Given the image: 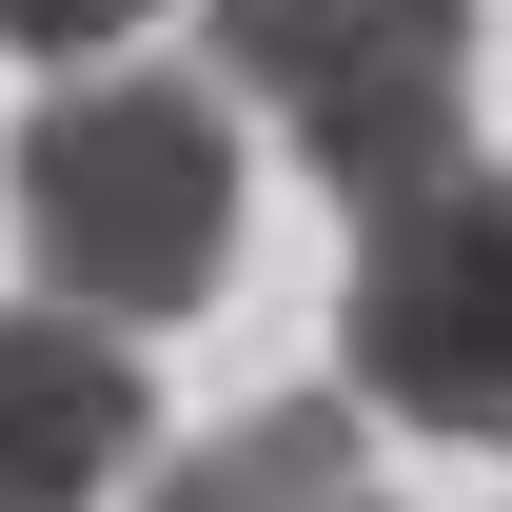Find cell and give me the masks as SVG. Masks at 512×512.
Segmentation results:
<instances>
[{
    "mask_svg": "<svg viewBox=\"0 0 512 512\" xmlns=\"http://www.w3.org/2000/svg\"><path fill=\"white\" fill-rule=\"evenodd\" d=\"M335 512H375V473H355V493H335Z\"/></svg>",
    "mask_w": 512,
    "mask_h": 512,
    "instance_id": "cell-7",
    "label": "cell"
},
{
    "mask_svg": "<svg viewBox=\"0 0 512 512\" xmlns=\"http://www.w3.org/2000/svg\"><path fill=\"white\" fill-rule=\"evenodd\" d=\"M335 375L375 394V414H414V434H453V453H512V178L473 138L355 217Z\"/></svg>",
    "mask_w": 512,
    "mask_h": 512,
    "instance_id": "cell-2",
    "label": "cell"
},
{
    "mask_svg": "<svg viewBox=\"0 0 512 512\" xmlns=\"http://www.w3.org/2000/svg\"><path fill=\"white\" fill-rule=\"evenodd\" d=\"M20 276L79 296V316H197L217 276H237V119L197 99V79H60L40 119H20Z\"/></svg>",
    "mask_w": 512,
    "mask_h": 512,
    "instance_id": "cell-1",
    "label": "cell"
},
{
    "mask_svg": "<svg viewBox=\"0 0 512 512\" xmlns=\"http://www.w3.org/2000/svg\"><path fill=\"white\" fill-rule=\"evenodd\" d=\"M335 493H355V414L335 394H276V414H237V434H197L158 473V512H335Z\"/></svg>",
    "mask_w": 512,
    "mask_h": 512,
    "instance_id": "cell-5",
    "label": "cell"
},
{
    "mask_svg": "<svg viewBox=\"0 0 512 512\" xmlns=\"http://www.w3.org/2000/svg\"><path fill=\"white\" fill-rule=\"evenodd\" d=\"M158 434V394H138L119 316H79V296H0V512H99Z\"/></svg>",
    "mask_w": 512,
    "mask_h": 512,
    "instance_id": "cell-4",
    "label": "cell"
},
{
    "mask_svg": "<svg viewBox=\"0 0 512 512\" xmlns=\"http://www.w3.org/2000/svg\"><path fill=\"white\" fill-rule=\"evenodd\" d=\"M217 79L296 119L335 217H375L473 138V0H217Z\"/></svg>",
    "mask_w": 512,
    "mask_h": 512,
    "instance_id": "cell-3",
    "label": "cell"
},
{
    "mask_svg": "<svg viewBox=\"0 0 512 512\" xmlns=\"http://www.w3.org/2000/svg\"><path fill=\"white\" fill-rule=\"evenodd\" d=\"M138 20H158V0H0L20 60H99V40H138Z\"/></svg>",
    "mask_w": 512,
    "mask_h": 512,
    "instance_id": "cell-6",
    "label": "cell"
}]
</instances>
